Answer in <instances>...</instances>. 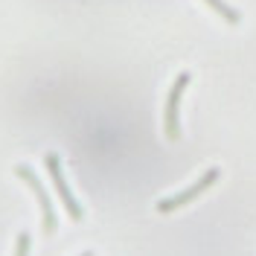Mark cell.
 <instances>
[{
  "label": "cell",
  "mask_w": 256,
  "mask_h": 256,
  "mask_svg": "<svg viewBox=\"0 0 256 256\" xmlns=\"http://www.w3.org/2000/svg\"><path fill=\"white\" fill-rule=\"evenodd\" d=\"M15 175L26 184L32 190V195L38 198V204H41V230L44 233H56V227H58V216H56V210H52V201H50L47 190H44V184H41V178L35 175V169H32L30 163H18L15 166Z\"/></svg>",
  "instance_id": "6da1fadb"
},
{
  "label": "cell",
  "mask_w": 256,
  "mask_h": 256,
  "mask_svg": "<svg viewBox=\"0 0 256 256\" xmlns=\"http://www.w3.org/2000/svg\"><path fill=\"white\" fill-rule=\"evenodd\" d=\"M192 73H178V79L172 82L169 88V96H166V108H163V131L169 140H178L180 137V99H184V90L190 88Z\"/></svg>",
  "instance_id": "7a4b0ae2"
},
{
  "label": "cell",
  "mask_w": 256,
  "mask_h": 256,
  "mask_svg": "<svg viewBox=\"0 0 256 256\" xmlns=\"http://www.w3.org/2000/svg\"><path fill=\"white\" fill-rule=\"evenodd\" d=\"M44 166H47L50 178H52V184H56V190H58V198H62L67 216H70L73 222H82V218H84V210H82V204L76 201V195H73V190H70V184H67V178H64V172H62V158H58L56 152H50L47 158H44Z\"/></svg>",
  "instance_id": "3957f363"
},
{
  "label": "cell",
  "mask_w": 256,
  "mask_h": 256,
  "mask_svg": "<svg viewBox=\"0 0 256 256\" xmlns=\"http://www.w3.org/2000/svg\"><path fill=\"white\" fill-rule=\"evenodd\" d=\"M218 175H222V169L218 166H210L204 175L198 178L192 186H186L184 192H175V195H169V198H163V201H158V212H175V210H180L184 204H190V201H195L198 195H204V192L218 180Z\"/></svg>",
  "instance_id": "277c9868"
},
{
  "label": "cell",
  "mask_w": 256,
  "mask_h": 256,
  "mask_svg": "<svg viewBox=\"0 0 256 256\" xmlns=\"http://www.w3.org/2000/svg\"><path fill=\"white\" fill-rule=\"evenodd\" d=\"M204 3H207L212 12H218L227 24H239V20H242L239 9H233V6H230V3H224V0H204Z\"/></svg>",
  "instance_id": "5b68a950"
},
{
  "label": "cell",
  "mask_w": 256,
  "mask_h": 256,
  "mask_svg": "<svg viewBox=\"0 0 256 256\" xmlns=\"http://www.w3.org/2000/svg\"><path fill=\"white\" fill-rule=\"evenodd\" d=\"M15 256H30V233H18Z\"/></svg>",
  "instance_id": "8992f818"
},
{
  "label": "cell",
  "mask_w": 256,
  "mask_h": 256,
  "mask_svg": "<svg viewBox=\"0 0 256 256\" xmlns=\"http://www.w3.org/2000/svg\"><path fill=\"white\" fill-rule=\"evenodd\" d=\"M82 256H94V254H90V250H88V254H82Z\"/></svg>",
  "instance_id": "52a82bcc"
}]
</instances>
